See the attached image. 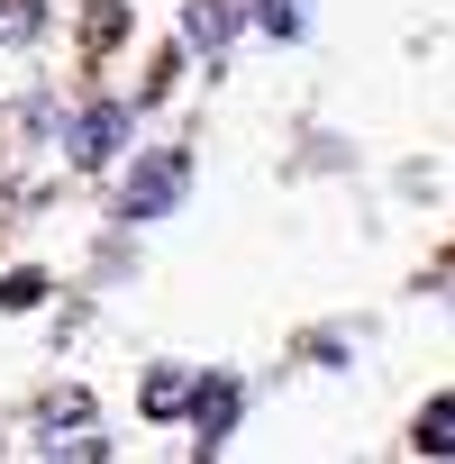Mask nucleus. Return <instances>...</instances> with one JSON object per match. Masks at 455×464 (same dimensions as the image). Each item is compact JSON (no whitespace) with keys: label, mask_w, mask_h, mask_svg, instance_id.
Returning a JSON list of instances; mask_svg holds the SVG:
<instances>
[{"label":"nucleus","mask_w":455,"mask_h":464,"mask_svg":"<svg viewBox=\"0 0 455 464\" xmlns=\"http://www.w3.org/2000/svg\"><path fill=\"white\" fill-rule=\"evenodd\" d=\"M37 292H46L37 274H10V283H0V310H37Z\"/></svg>","instance_id":"obj_8"},{"label":"nucleus","mask_w":455,"mask_h":464,"mask_svg":"<svg viewBox=\"0 0 455 464\" xmlns=\"http://www.w3.org/2000/svg\"><path fill=\"white\" fill-rule=\"evenodd\" d=\"M182 182H191V155H182V146H155V155L128 173V200H119V218H137V227H146V218H164V209L182 200Z\"/></svg>","instance_id":"obj_1"},{"label":"nucleus","mask_w":455,"mask_h":464,"mask_svg":"<svg viewBox=\"0 0 455 464\" xmlns=\"http://www.w3.org/2000/svg\"><path fill=\"white\" fill-rule=\"evenodd\" d=\"M182 401H191V373H155V382H146V410H155V419H173Z\"/></svg>","instance_id":"obj_6"},{"label":"nucleus","mask_w":455,"mask_h":464,"mask_svg":"<svg viewBox=\"0 0 455 464\" xmlns=\"http://www.w3.org/2000/svg\"><path fill=\"white\" fill-rule=\"evenodd\" d=\"M119 137H128V110H119V101L82 110V119H73V164H110V155H119Z\"/></svg>","instance_id":"obj_2"},{"label":"nucleus","mask_w":455,"mask_h":464,"mask_svg":"<svg viewBox=\"0 0 455 464\" xmlns=\"http://www.w3.org/2000/svg\"><path fill=\"white\" fill-rule=\"evenodd\" d=\"M182 28H191V46H228V37H237V0H191V10H182Z\"/></svg>","instance_id":"obj_3"},{"label":"nucleus","mask_w":455,"mask_h":464,"mask_svg":"<svg viewBox=\"0 0 455 464\" xmlns=\"http://www.w3.org/2000/svg\"><path fill=\"white\" fill-rule=\"evenodd\" d=\"M191 419H200V446H218V437H228V419H237V382H200Z\"/></svg>","instance_id":"obj_4"},{"label":"nucleus","mask_w":455,"mask_h":464,"mask_svg":"<svg viewBox=\"0 0 455 464\" xmlns=\"http://www.w3.org/2000/svg\"><path fill=\"white\" fill-rule=\"evenodd\" d=\"M265 28H274V37H301L310 10H301V0H265Z\"/></svg>","instance_id":"obj_7"},{"label":"nucleus","mask_w":455,"mask_h":464,"mask_svg":"<svg viewBox=\"0 0 455 464\" xmlns=\"http://www.w3.org/2000/svg\"><path fill=\"white\" fill-rule=\"evenodd\" d=\"M37 28V0H0V37H28Z\"/></svg>","instance_id":"obj_9"},{"label":"nucleus","mask_w":455,"mask_h":464,"mask_svg":"<svg viewBox=\"0 0 455 464\" xmlns=\"http://www.w3.org/2000/svg\"><path fill=\"white\" fill-rule=\"evenodd\" d=\"M410 446H419V455H455V401H428L419 428H410Z\"/></svg>","instance_id":"obj_5"}]
</instances>
